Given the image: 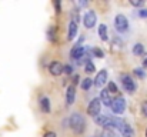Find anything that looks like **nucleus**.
<instances>
[{
    "label": "nucleus",
    "instance_id": "nucleus-1",
    "mask_svg": "<svg viewBox=\"0 0 147 137\" xmlns=\"http://www.w3.org/2000/svg\"><path fill=\"white\" fill-rule=\"evenodd\" d=\"M69 123H70V129H71L74 133H77V134H82V133L86 130V120H84V117H83L80 113L71 114Z\"/></svg>",
    "mask_w": 147,
    "mask_h": 137
},
{
    "label": "nucleus",
    "instance_id": "nucleus-2",
    "mask_svg": "<svg viewBox=\"0 0 147 137\" xmlns=\"http://www.w3.org/2000/svg\"><path fill=\"white\" fill-rule=\"evenodd\" d=\"M114 27L119 33H126L127 29H129V22L126 19V16L123 14H117L114 17Z\"/></svg>",
    "mask_w": 147,
    "mask_h": 137
},
{
    "label": "nucleus",
    "instance_id": "nucleus-3",
    "mask_svg": "<svg viewBox=\"0 0 147 137\" xmlns=\"http://www.w3.org/2000/svg\"><path fill=\"white\" fill-rule=\"evenodd\" d=\"M100 109H101V100H100V99H93V100L89 103L87 114L92 116V117H98V114H100Z\"/></svg>",
    "mask_w": 147,
    "mask_h": 137
},
{
    "label": "nucleus",
    "instance_id": "nucleus-4",
    "mask_svg": "<svg viewBox=\"0 0 147 137\" xmlns=\"http://www.w3.org/2000/svg\"><path fill=\"white\" fill-rule=\"evenodd\" d=\"M96 123L98 126L104 127L106 130H110L114 127V117H110V116H98L96 117Z\"/></svg>",
    "mask_w": 147,
    "mask_h": 137
},
{
    "label": "nucleus",
    "instance_id": "nucleus-5",
    "mask_svg": "<svg viewBox=\"0 0 147 137\" xmlns=\"http://www.w3.org/2000/svg\"><path fill=\"white\" fill-rule=\"evenodd\" d=\"M121 84H123V89L127 93H134L136 91V83L131 79V76H129V74L121 76Z\"/></svg>",
    "mask_w": 147,
    "mask_h": 137
},
{
    "label": "nucleus",
    "instance_id": "nucleus-6",
    "mask_svg": "<svg viewBox=\"0 0 147 137\" xmlns=\"http://www.w3.org/2000/svg\"><path fill=\"white\" fill-rule=\"evenodd\" d=\"M124 109H126V100H124L121 96H119L117 99H114V100H113L111 110H113V113H114V114H121V113L124 111Z\"/></svg>",
    "mask_w": 147,
    "mask_h": 137
},
{
    "label": "nucleus",
    "instance_id": "nucleus-7",
    "mask_svg": "<svg viewBox=\"0 0 147 137\" xmlns=\"http://www.w3.org/2000/svg\"><path fill=\"white\" fill-rule=\"evenodd\" d=\"M96 22H97V16H96V11H94V10H89V11L84 14V17H83V23H84V26H86L87 29L94 27Z\"/></svg>",
    "mask_w": 147,
    "mask_h": 137
},
{
    "label": "nucleus",
    "instance_id": "nucleus-8",
    "mask_svg": "<svg viewBox=\"0 0 147 137\" xmlns=\"http://www.w3.org/2000/svg\"><path fill=\"white\" fill-rule=\"evenodd\" d=\"M49 72L53 76H60L63 72H64V67L60 61H51L49 66Z\"/></svg>",
    "mask_w": 147,
    "mask_h": 137
},
{
    "label": "nucleus",
    "instance_id": "nucleus-9",
    "mask_svg": "<svg viewBox=\"0 0 147 137\" xmlns=\"http://www.w3.org/2000/svg\"><path fill=\"white\" fill-rule=\"evenodd\" d=\"M100 100H101V103H103L104 106H107V107H111V104H113L111 93L107 90V89H103V90L100 91Z\"/></svg>",
    "mask_w": 147,
    "mask_h": 137
},
{
    "label": "nucleus",
    "instance_id": "nucleus-10",
    "mask_svg": "<svg viewBox=\"0 0 147 137\" xmlns=\"http://www.w3.org/2000/svg\"><path fill=\"white\" fill-rule=\"evenodd\" d=\"M84 53H86V49H84L83 46L77 45L71 51H70V56H71L74 60H79V59H82V57L84 56Z\"/></svg>",
    "mask_w": 147,
    "mask_h": 137
},
{
    "label": "nucleus",
    "instance_id": "nucleus-11",
    "mask_svg": "<svg viewBox=\"0 0 147 137\" xmlns=\"http://www.w3.org/2000/svg\"><path fill=\"white\" fill-rule=\"evenodd\" d=\"M106 80H107V72H106V70H101V72H98L97 76H96V79H94V86L101 87V86L106 83Z\"/></svg>",
    "mask_w": 147,
    "mask_h": 137
},
{
    "label": "nucleus",
    "instance_id": "nucleus-12",
    "mask_svg": "<svg viewBox=\"0 0 147 137\" xmlns=\"http://www.w3.org/2000/svg\"><path fill=\"white\" fill-rule=\"evenodd\" d=\"M76 34H77V23H76V20H73V22H70V24H69L67 39H69V40H73V39L76 37Z\"/></svg>",
    "mask_w": 147,
    "mask_h": 137
},
{
    "label": "nucleus",
    "instance_id": "nucleus-13",
    "mask_svg": "<svg viewBox=\"0 0 147 137\" xmlns=\"http://www.w3.org/2000/svg\"><path fill=\"white\" fill-rule=\"evenodd\" d=\"M74 97H76V89H74V86H69L67 87V93H66V101H67V104H73L74 103Z\"/></svg>",
    "mask_w": 147,
    "mask_h": 137
},
{
    "label": "nucleus",
    "instance_id": "nucleus-14",
    "mask_svg": "<svg viewBox=\"0 0 147 137\" xmlns=\"http://www.w3.org/2000/svg\"><path fill=\"white\" fill-rule=\"evenodd\" d=\"M120 133L123 137H134V132H133V129L129 123H124V126L120 129Z\"/></svg>",
    "mask_w": 147,
    "mask_h": 137
},
{
    "label": "nucleus",
    "instance_id": "nucleus-15",
    "mask_svg": "<svg viewBox=\"0 0 147 137\" xmlns=\"http://www.w3.org/2000/svg\"><path fill=\"white\" fill-rule=\"evenodd\" d=\"M40 109L43 113H49L50 111V100L49 97H42L40 99Z\"/></svg>",
    "mask_w": 147,
    "mask_h": 137
},
{
    "label": "nucleus",
    "instance_id": "nucleus-16",
    "mask_svg": "<svg viewBox=\"0 0 147 137\" xmlns=\"http://www.w3.org/2000/svg\"><path fill=\"white\" fill-rule=\"evenodd\" d=\"M98 34H100V39L103 42H106L109 37H107V26L106 24H100L98 26Z\"/></svg>",
    "mask_w": 147,
    "mask_h": 137
},
{
    "label": "nucleus",
    "instance_id": "nucleus-17",
    "mask_svg": "<svg viewBox=\"0 0 147 137\" xmlns=\"http://www.w3.org/2000/svg\"><path fill=\"white\" fill-rule=\"evenodd\" d=\"M133 54H136V56L144 54V46L142 45V43H136L134 47H133Z\"/></svg>",
    "mask_w": 147,
    "mask_h": 137
},
{
    "label": "nucleus",
    "instance_id": "nucleus-18",
    "mask_svg": "<svg viewBox=\"0 0 147 137\" xmlns=\"http://www.w3.org/2000/svg\"><path fill=\"white\" fill-rule=\"evenodd\" d=\"M93 83H94V80H92V79H83V82H82V89L83 90H89L92 86H93Z\"/></svg>",
    "mask_w": 147,
    "mask_h": 137
},
{
    "label": "nucleus",
    "instance_id": "nucleus-19",
    "mask_svg": "<svg viewBox=\"0 0 147 137\" xmlns=\"http://www.w3.org/2000/svg\"><path fill=\"white\" fill-rule=\"evenodd\" d=\"M47 37H49L51 42H54V40H56V30H54V27H53V26L49 27V30H47Z\"/></svg>",
    "mask_w": 147,
    "mask_h": 137
},
{
    "label": "nucleus",
    "instance_id": "nucleus-20",
    "mask_svg": "<svg viewBox=\"0 0 147 137\" xmlns=\"http://www.w3.org/2000/svg\"><path fill=\"white\" fill-rule=\"evenodd\" d=\"M94 69H96V67H94V64H93L92 61H87V63H86V69H84L86 73H89V74H90V73H94Z\"/></svg>",
    "mask_w": 147,
    "mask_h": 137
},
{
    "label": "nucleus",
    "instance_id": "nucleus-21",
    "mask_svg": "<svg viewBox=\"0 0 147 137\" xmlns=\"http://www.w3.org/2000/svg\"><path fill=\"white\" fill-rule=\"evenodd\" d=\"M107 90L110 91V93H117V91H119V89H117L116 83H113V82H109V84H107Z\"/></svg>",
    "mask_w": 147,
    "mask_h": 137
},
{
    "label": "nucleus",
    "instance_id": "nucleus-22",
    "mask_svg": "<svg viewBox=\"0 0 147 137\" xmlns=\"http://www.w3.org/2000/svg\"><path fill=\"white\" fill-rule=\"evenodd\" d=\"M134 74H136V76H139L140 79H144V77H146V73H144V72H143V69H140V67L134 69Z\"/></svg>",
    "mask_w": 147,
    "mask_h": 137
},
{
    "label": "nucleus",
    "instance_id": "nucleus-23",
    "mask_svg": "<svg viewBox=\"0 0 147 137\" xmlns=\"http://www.w3.org/2000/svg\"><path fill=\"white\" fill-rule=\"evenodd\" d=\"M54 9H56V13L59 14V13H61V4H60V1L59 0H56L54 1Z\"/></svg>",
    "mask_w": 147,
    "mask_h": 137
},
{
    "label": "nucleus",
    "instance_id": "nucleus-24",
    "mask_svg": "<svg viewBox=\"0 0 147 137\" xmlns=\"http://www.w3.org/2000/svg\"><path fill=\"white\" fill-rule=\"evenodd\" d=\"M142 113H143L144 117H147V100L143 101V104H142Z\"/></svg>",
    "mask_w": 147,
    "mask_h": 137
},
{
    "label": "nucleus",
    "instance_id": "nucleus-25",
    "mask_svg": "<svg viewBox=\"0 0 147 137\" xmlns=\"http://www.w3.org/2000/svg\"><path fill=\"white\" fill-rule=\"evenodd\" d=\"M93 54H96V56H97V57H100V59L104 56V54H103V51H101L100 49H94V50H93Z\"/></svg>",
    "mask_w": 147,
    "mask_h": 137
},
{
    "label": "nucleus",
    "instance_id": "nucleus-26",
    "mask_svg": "<svg viewBox=\"0 0 147 137\" xmlns=\"http://www.w3.org/2000/svg\"><path fill=\"white\" fill-rule=\"evenodd\" d=\"M139 16L140 17H147V9H140L139 10Z\"/></svg>",
    "mask_w": 147,
    "mask_h": 137
},
{
    "label": "nucleus",
    "instance_id": "nucleus-27",
    "mask_svg": "<svg viewBox=\"0 0 147 137\" xmlns=\"http://www.w3.org/2000/svg\"><path fill=\"white\" fill-rule=\"evenodd\" d=\"M130 3H131V6H136V7H142L144 4V1H142V0L140 1H130Z\"/></svg>",
    "mask_w": 147,
    "mask_h": 137
},
{
    "label": "nucleus",
    "instance_id": "nucleus-28",
    "mask_svg": "<svg viewBox=\"0 0 147 137\" xmlns=\"http://www.w3.org/2000/svg\"><path fill=\"white\" fill-rule=\"evenodd\" d=\"M64 72H66L67 74H71V72H73V67H71V66H64Z\"/></svg>",
    "mask_w": 147,
    "mask_h": 137
},
{
    "label": "nucleus",
    "instance_id": "nucleus-29",
    "mask_svg": "<svg viewBox=\"0 0 147 137\" xmlns=\"http://www.w3.org/2000/svg\"><path fill=\"white\" fill-rule=\"evenodd\" d=\"M103 137H114V134H113V132L106 130V132H104V134H103Z\"/></svg>",
    "mask_w": 147,
    "mask_h": 137
},
{
    "label": "nucleus",
    "instance_id": "nucleus-30",
    "mask_svg": "<svg viewBox=\"0 0 147 137\" xmlns=\"http://www.w3.org/2000/svg\"><path fill=\"white\" fill-rule=\"evenodd\" d=\"M143 67L147 69V53L144 54V57H143Z\"/></svg>",
    "mask_w": 147,
    "mask_h": 137
},
{
    "label": "nucleus",
    "instance_id": "nucleus-31",
    "mask_svg": "<svg viewBox=\"0 0 147 137\" xmlns=\"http://www.w3.org/2000/svg\"><path fill=\"white\" fill-rule=\"evenodd\" d=\"M45 137H56V133H53V132H47V133L45 134Z\"/></svg>",
    "mask_w": 147,
    "mask_h": 137
},
{
    "label": "nucleus",
    "instance_id": "nucleus-32",
    "mask_svg": "<svg viewBox=\"0 0 147 137\" xmlns=\"http://www.w3.org/2000/svg\"><path fill=\"white\" fill-rule=\"evenodd\" d=\"M146 137H147V129H146Z\"/></svg>",
    "mask_w": 147,
    "mask_h": 137
}]
</instances>
